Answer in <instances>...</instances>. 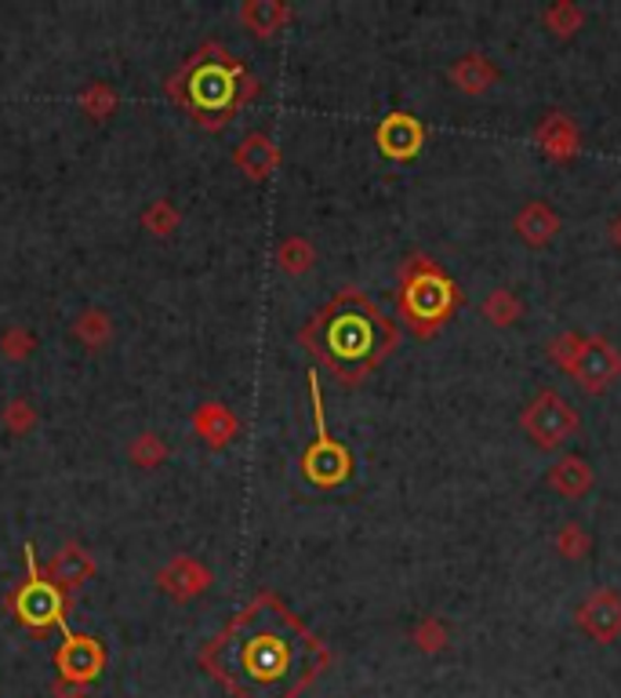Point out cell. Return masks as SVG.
Listing matches in <instances>:
<instances>
[{
    "mask_svg": "<svg viewBox=\"0 0 621 698\" xmlns=\"http://www.w3.org/2000/svg\"><path fill=\"white\" fill-rule=\"evenodd\" d=\"M519 426H524V434L530 437L535 448L556 451L560 444H567L578 434L581 418L556 389H541L538 397L524 408V415H519Z\"/></svg>",
    "mask_w": 621,
    "mask_h": 698,
    "instance_id": "cell-5",
    "label": "cell"
},
{
    "mask_svg": "<svg viewBox=\"0 0 621 698\" xmlns=\"http://www.w3.org/2000/svg\"><path fill=\"white\" fill-rule=\"evenodd\" d=\"M448 626L436 618H425L422 626H414V644L422 647V652H440V647H448Z\"/></svg>",
    "mask_w": 621,
    "mask_h": 698,
    "instance_id": "cell-18",
    "label": "cell"
},
{
    "mask_svg": "<svg viewBox=\"0 0 621 698\" xmlns=\"http://www.w3.org/2000/svg\"><path fill=\"white\" fill-rule=\"evenodd\" d=\"M397 324L360 291H341L302 332V342L341 383H360L397 350Z\"/></svg>",
    "mask_w": 621,
    "mask_h": 698,
    "instance_id": "cell-2",
    "label": "cell"
},
{
    "mask_svg": "<svg viewBox=\"0 0 621 698\" xmlns=\"http://www.w3.org/2000/svg\"><path fill=\"white\" fill-rule=\"evenodd\" d=\"M549 488L560 491L564 499H581V494L592 488L589 462L578 459V455H564V459H556V466L549 469Z\"/></svg>",
    "mask_w": 621,
    "mask_h": 698,
    "instance_id": "cell-14",
    "label": "cell"
},
{
    "mask_svg": "<svg viewBox=\"0 0 621 698\" xmlns=\"http://www.w3.org/2000/svg\"><path fill=\"white\" fill-rule=\"evenodd\" d=\"M103 663H106V655H103V647H98V640L66 633V644H62V652H59V669L70 684L95 680L98 673H103Z\"/></svg>",
    "mask_w": 621,
    "mask_h": 698,
    "instance_id": "cell-11",
    "label": "cell"
},
{
    "mask_svg": "<svg viewBox=\"0 0 621 698\" xmlns=\"http://www.w3.org/2000/svg\"><path fill=\"white\" fill-rule=\"evenodd\" d=\"M578 342H581L578 332H564V335L549 338V361L560 367V372H567V364H570V357H575Z\"/></svg>",
    "mask_w": 621,
    "mask_h": 698,
    "instance_id": "cell-19",
    "label": "cell"
},
{
    "mask_svg": "<svg viewBox=\"0 0 621 698\" xmlns=\"http://www.w3.org/2000/svg\"><path fill=\"white\" fill-rule=\"evenodd\" d=\"M397 302L411 332L418 338H433L462 306V291L429 256H411L400 270Z\"/></svg>",
    "mask_w": 621,
    "mask_h": 698,
    "instance_id": "cell-3",
    "label": "cell"
},
{
    "mask_svg": "<svg viewBox=\"0 0 621 698\" xmlns=\"http://www.w3.org/2000/svg\"><path fill=\"white\" fill-rule=\"evenodd\" d=\"M575 618L586 637L611 644L621 637V596L614 590H596L578 604Z\"/></svg>",
    "mask_w": 621,
    "mask_h": 698,
    "instance_id": "cell-8",
    "label": "cell"
},
{
    "mask_svg": "<svg viewBox=\"0 0 621 698\" xmlns=\"http://www.w3.org/2000/svg\"><path fill=\"white\" fill-rule=\"evenodd\" d=\"M27 567H30V582L15 593V601H11V604H15L19 618L27 622V626H33V629H48V626H55V622H59V629L70 633L66 618H62V593L48 579L36 575L33 542H27Z\"/></svg>",
    "mask_w": 621,
    "mask_h": 698,
    "instance_id": "cell-7",
    "label": "cell"
},
{
    "mask_svg": "<svg viewBox=\"0 0 621 698\" xmlns=\"http://www.w3.org/2000/svg\"><path fill=\"white\" fill-rule=\"evenodd\" d=\"M448 81H451L454 87H462L465 95H484V92H491V87L502 81V73H498V66H494V62L484 59V55H462V59L448 70Z\"/></svg>",
    "mask_w": 621,
    "mask_h": 698,
    "instance_id": "cell-13",
    "label": "cell"
},
{
    "mask_svg": "<svg viewBox=\"0 0 621 698\" xmlns=\"http://www.w3.org/2000/svg\"><path fill=\"white\" fill-rule=\"evenodd\" d=\"M309 393H313V426H316V440L309 444V451L302 455V473L313 488H338L341 480H349L352 473V455L346 444H338L327 434V418H324V397H320V375L309 372Z\"/></svg>",
    "mask_w": 621,
    "mask_h": 698,
    "instance_id": "cell-4",
    "label": "cell"
},
{
    "mask_svg": "<svg viewBox=\"0 0 621 698\" xmlns=\"http://www.w3.org/2000/svg\"><path fill=\"white\" fill-rule=\"evenodd\" d=\"M538 146H541V154L556 160V164H570L578 157V149H581V135H578V124L567 117V113L560 110H552V113H545L541 124H538Z\"/></svg>",
    "mask_w": 621,
    "mask_h": 698,
    "instance_id": "cell-10",
    "label": "cell"
},
{
    "mask_svg": "<svg viewBox=\"0 0 621 698\" xmlns=\"http://www.w3.org/2000/svg\"><path fill=\"white\" fill-rule=\"evenodd\" d=\"M513 230L527 248H549L556 233H560V215L545 205V200H527V205L516 211Z\"/></svg>",
    "mask_w": 621,
    "mask_h": 698,
    "instance_id": "cell-12",
    "label": "cell"
},
{
    "mask_svg": "<svg viewBox=\"0 0 621 698\" xmlns=\"http://www.w3.org/2000/svg\"><path fill=\"white\" fill-rule=\"evenodd\" d=\"M611 240H614V248H621V215L611 222Z\"/></svg>",
    "mask_w": 621,
    "mask_h": 698,
    "instance_id": "cell-20",
    "label": "cell"
},
{
    "mask_svg": "<svg viewBox=\"0 0 621 698\" xmlns=\"http://www.w3.org/2000/svg\"><path fill=\"white\" fill-rule=\"evenodd\" d=\"M545 30H549L552 37H560V41H567V37H575L581 27H586V11H581L575 0H556V4L545 8Z\"/></svg>",
    "mask_w": 621,
    "mask_h": 698,
    "instance_id": "cell-15",
    "label": "cell"
},
{
    "mask_svg": "<svg viewBox=\"0 0 621 698\" xmlns=\"http://www.w3.org/2000/svg\"><path fill=\"white\" fill-rule=\"evenodd\" d=\"M225 640H236V673H230V684L248 698H291L327 663L320 640H313L270 596H259L248 615L230 626Z\"/></svg>",
    "mask_w": 621,
    "mask_h": 698,
    "instance_id": "cell-1",
    "label": "cell"
},
{
    "mask_svg": "<svg viewBox=\"0 0 621 698\" xmlns=\"http://www.w3.org/2000/svg\"><path fill=\"white\" fill-rule=\"evenodd\" d=\"M375 143L389 160L408 164V160H414L418 154H422L425 128H422V121L411 117V113H389V117L378 124Z\"/></svg>",
    "mask_w": 621,
    "mask_h": 698,
    "instance_id": "cell-9",
    "label": "cell"
},
{
    "mask_svg": "<svg viewBox=\"0 0 621 698\" xmlns=\"http://www.w3.org/2000/svg\"><path fill=\"white\" fill-rule=\"evenodd\" d=\"M567 375L586 393H607L621 378V357L603 335H581L575 357L567 364Z\"/></svg>",
    "mask_w": 621,
    "mask_h": 698,
    "instance_id": "cell-6",
    "label": "cell"
},
{
    "mask_svg": "<svg viewBox=\"0 0 621 698\" xmlns=\"http://www.w3.org/2000/svg\"><path fill=\"white\" fill-rule=\"evenodd\" d=\"M480 310H484V316L494 327H509V324L519 321V316H524V302H519L509 288H494Z\"/></svg>",
    "mask_w": 621,
    "mask_h": 698,
    "instance_id": "cell-16",
    "label": "cell"
},
{
    "mask_svg": "<svg viewBox=\"0 0 621 698\" xmlns=\"http://www.w3.org/2000/svg\"><path fill=\"white\" fill-rule=\"evenodd\" d=\"M589 531L578 524V520H567V524L560 528V535H556V550H560V556H567V561H581V556L589 553Z\"/></svg>",
    "mask_w": 621,
    "mask_h": 698,
    "instance_id": "cell-17",
    "label": "cell"
}]
</instances>
